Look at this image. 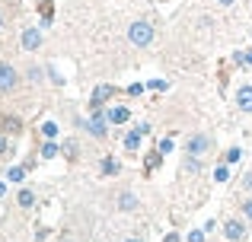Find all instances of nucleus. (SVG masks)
Instances as JSON below:
<instances>
[{
    "label": "nucleus",
    "instance_id": "6ab92c4d",
    "mask_svg": "<svg viewBox=\"0 0 252 242\" xmlns=\"http://www.w3.org/2000/svg\"><path fill=\"white\" fill-rule=\"evenodd\" d=\"M102 172H105V175H115V172H118V162L112 160V156H109V160H102Z\"/></svg>",
    "mask_w": 252,
    "mask_h": 242
},
{
    "label": "nucleus",
    "instance_id": "ddd939ff",
    "mask_svg": "<svg viewBox=\"0 0 252 242\" xmlns=\"http://www.w3.org/2000/svg\"><path fill=\"white\" fill-rule=\"evenodd\" d=\"M58 153H61V147H58L55 140H45L42 143V160H55Z\"/></svg>",
    "mask_w": 252,
    "mask_h": 242
},
{
    "label": "nucleus",
    "instance_id": "f03ea898",
    "mask_svg": "<svg viewBox=\"0 0 252 242\" xmlns=\"http://www.w3.org/2000/svg\"><path fill=\"white\" fill-rule=\"evenodd\" d=\"M80 128H86L93 137H109V115H102V108H93L90 121H77Z\"/></svg>",
    "mask_w": 252,
    "mask_h": 242
},
{
    "label": "nucleus",
    "instance_id": "7ed1b4c3",
    "mask_svg": "<svg viewBox=\"0 0 252 242\" xmlns=\"http://www.w3.org/2000/svg\"><path fill=\"white\" fill-rule=\"evenodd\" d=\"M211 147H214V140H211L204 131H198V134H191V137H189V143H185V153H189V156H198V160H201V156H208V153H211Z\"/></svg>",
    "mask_w": 252,
    "mask_h": 242
},
{
    "label": "nucleus",
    "instance_id": "4468645a",
    "mask_svg": "<svg viewBox=\"0 0 252 242\" xmlns=\"http://www.w3.org/2000/svg\"><path fill=\"white\" fill-rule=\"evenodd\" d=\"M0 128H3L6 134H16L23 124H19V118H10V115H3V118H0Z\"/></svg>",
    "mask_w": 252,
    "mask_h": 242
},
{
    "label": "nucleus",
    "instance_id": "72a5a7b5",
    "mask_svg": "<svg viewBox=\"0 0 252 242\" xmlns=\"http://www.w3.org/2000/svg\"><path fill=\"white\" fill-rule=\"evenodd\" d=\"M3 194H6V185H3V182H0V198H3Z\"/></svg>",
    "mask_w": 252,
    "mask_h": 242
},
{
    "label": "nucleus",
    "instance_id": "f257e3e1",
    "mask_svg": "<svg viewBox=\"0 0 252 242\" xmlns=\"http://www.w3.org/2000/svg\"><path fill=\"white\" fill-rule=\"evenodd\" d=\"M154 26L150 23H144V19H137V23H131L128 26V42L131 45H137V48H147L150 42H154Z\"/></svg>",
    "mask_w": 252,
    "mask_h": 242
},
{
    "label": "nucleus",
    "instance_id": "5701e85b",
    "mask_svg": "<svg viewBox=\"0 0 252 242\" xmlns=\"http://www.w3.org/2000/svg\"><path fill=\"white\" fill-rule=\"evenodd\" d=\"M189 242H204V230H191L189 233Z\"/></svg>",
    "mask_w": 252,
    "mask_h": 242
},
{
    "label": "nucleus",
    "instance_id": "dca6fc26",
    "mask_svg": "<svg viewBox=\"0 0 252 242\" xmlns=\"http://www.w3.org/2000/svg\"><path fill=\"white\" fill-rule=\"evenodd\" d=\"M42 137H45V140H55V137H58V124L55 121H45L42 124Z\"/></svg>",
    "mask_w": 252,
    "mask_h": 242
},
{
    "label": "nucleus",
    "instance_id": "7c9ffc66",
    "mask_svg": "<svg viewBox=\"0 0 252 242\" xmlns=\"http://www.w3.org/2000/svg\"><path fill=\"white\" fill-rule=\"evenodd\" d=\"M163 242H179V233H169V236L163 239Z\"/></svg>",
    "mask_w": 252,
    "mask_h": 242
},
{
    "label": "nucleus",
    "instance_id": "6e6552de",
    "mask_svg": "<svg viewBox=\"0 0 252 242\" xmlns=\"http://www.w3.org/2000/svg\"><path fill=\"white\" fill-rule=\"evenodd\" d=\"M38 3V13H42V29H48L51 19H55V6H51V0H35Z\"/></svg>",
    "mask_w": 252,
    "mask_h": 242
},
{
    "label": "nucleus",
    "instance_id": "a878e982",
    "mask_svg": "<svg viewBox=\"0 0 252 242\" xmlns=\"http://www.w3.org/2000/svg\"><path fill=\"white\" fill-rule=\"evenodd\" d=\"M29 80H32V83H38V80H42V70L32 67V70H29Z\"/></svg>",
    "mask_w": 252,
    "mask_h": 242
},
{
    "label": "nucleus",
    "instance_id": "39448f33",
    "mask_svg": "<svg viewBox=\"0 0 252 242\" xmlns=\"http://www.w3.org/2000/svg\"><path fill=\"white\" fill-rule=\"evenodd\" d=\"M223 236L230 242H243L246 239V226H243V220H230L227 226H223Z\"/></svg>",
    "mask_w": 252,
    "mask_h": 242
},
{
    "label": "nucleus",
    "instance_id": "bb28decb",
    "mask_svg": "<svg viewBox=\"0 0 252 242\" xmlns=\"http://www.w3.org/2000/svg\"><path fill=\"white\" fill-rule=\"evenodd\" d=\"M48 77H51V80H55V83H58V86H61V83H64V77H61V74H58V70H51V67H48Z\"/></svg>",
    "mask_w": 252,
    "mask_h": 242
},
{
    "label": "nucleus",
    "instance_id": "393cba45",
    "mask_svg": "<svg viewBox=\"0 0 252 242\" xmlns=\"http://www.w3.org/2000/svg\"><path fill=\"white\" fill-rule=\"evenodd\" d=\"M243 217H249V220H252V198H249V201H243Z\"/></svg>",
    "mask_w": 252,
    "mask_h": 242
},
{
    "label": "nucleus",
    "instance_id": "9b49d317",
    "mask_svg": "<svg viewBox=\"0 0 252 242\" xmlns=\"http://www.w3.org/2000/svg\"><path fill=\"white\" fill-rule=\"evenodd\" d=\"M109 121H112V124H125V121H128V108H125V106L109 108Z\"/></svg>",
    "mask_w": 252,
    "mask_h": 242
},
{
    "label": "nucleus",
    "instance_id": "cd10ccee",
    "mask_svg": "<svg viewBox=\"0 0 252 242\" xmlns=\"http://www.w3.org/2000/svg\"><path fill=\"white\" fill-rule=\"evenodd\" d=\"M169 150H172V137H166V140L160 143V153H169Z\"/></svg>",
    "mask_w": 252,
    "mask_h": 242
},
{
    "label": "nucleus",
    "instance_id": "20e7f679",
    "mask_svg": "<svg viewBox=\"0 0 252 242\" xmlns=\"http://www.w3.org/2000/svg\"><path fill=\"white\" fill-rule=\"evenodd\" d=\"M19 86V70L13 64H0V93H13Z\"/></svg>",
    "mask_w": 252,
    "mask_h": 242
},
{
    "label": "nucleus",
    "instance_id": "c85d7f7f",
    "mask_svg": "<svg viewBox=\"0 0 252 242\" xmlns=\"http://www.w3.org/2000/svg\"><path fill=\"white\" fill-rule=\"evenodd\" d=\"M243 188H246V191H252V172L243 175Z\"/></svg>",
    "mask_w": 252,
    "mask_h": 242
},
{
    "label": "nucleus",
    "instance_id": "aec40b11",
    "mask_svg": "<svg viewBox=\"0 0 252 242\" xmlns=\"http://www.w3.org/2000/svg\"><path fill=\"white\" fill-rule=\"evenodd\" d=\"M240 156H243V150H240V147H233V150H227L223 162H240Z\"/></svg>",
    "mask_w": 252,
    "mask_h": 242
},
{
    "label": "nucleus",
    "instance_id": "f8f14e48",
    "mask_svg": "<svg viewBox=\"0 0 252 242\" xmlns=\"http://www.w3.org/2000/svg\"><path fill=\"white\" fill-rule=\"evenodd\" d=\"M141 137H144V134H141L137 128L128 131V134H125V150H137V147H141Z\"/></svg>",
    "mask_w": 252,
    "mask_h": 242
},
{
    "label": "nucleus",
    "instance_id": "b1692460",
    "mask_svg": "<svg viewBox=\"0 0 252 242\" xmlns=\"http://www.w3.org/2000/svg\"><path fill=\"white\" fill-rule=\"evenodd\" d=\"M61 150H64V153H67V156H70V160H74V156H77V143H64V147H61Z\"/></svg>",
    "mask_w": 252,
    "mask_h": 242
},
{
    "label": "nucleus",
    "instance_id": "f704fd0d",
    "mask_svg": "<svg viewBox=\"0 0 252 242\" xmlns=\"http://www.w3.org/2000/svg\"><path fill=\"white\" fill-rule=\"evenodd\" d=\"M0 29H3V13H0Z\"/></svg>",
    "mask_w": 252,
    "mask_h": 242
},
{
    "label": "nucleus",
    "instance_id": "c756f323",
    "mask_svg": "<svg viewBox=\"0 0 252 242\" xmlns=\"http://www.w3.org/2000/svg\"><path fill=\"white\" fill-rule=\"evenodd\" d=\"M6 150H10V143H6V137H3V134H0V156H3V153H6Z\"/></svg>",
    "mask_w": 252,
    "mask_h": 242
},
{
    "label": "nucleus",
    "instance_id": "1a4fd4ad",
    "mask_svg": "<svg viewBox=\"0 0 252 242\" xmlns=\"http://www.w3.org/2000/svg\"><path fill=\"white\" fill-rule=\"evenodd\" d=\"M236 106H240L243 112H252V83H249V86H240V93H236Z\"/></svg>",
    "mask_w": 252,
    "mask_h": 242
},
{
    "label": "nucleus",
    "instance_id": "a211bd4d",
    "mask_svg": "<svg viewBox=\"0 0 252 242\" xmlns=\"http://www.w3.org/2000/svg\"><path fill=\"white\" fill-rule=\"evenodd\" d=\"M160 162H163V153H150L147 156V169L154 172V169H160Z\"/></svg>",
    "mask_w": 252,
    "mask_h": 242
},
{
    "label": "nucleus",
    "instance_id": "f3484780",
    "mask_svg": "<svg viewBox=\"0 0 252 242\" xmlns=\"http://www.w3.org/2000/svg\"><path fill=\"white\" fill-rule=\"evenodd\" d=\"M6 179H10V182H23L26 179V166H13L10 172H6Z\"/></svg>",
    "mask_w": 252,
    "mask_h": 242
},
{
    "label": "nucleus",
    "instance_id": "c9c22d12",
    "mask_svg": "<svg viewBox=\"0 0 252 242\" xmlns=\"http://www.w3.org/2000/svg\"><path fill=\"white\" fill-rule=\"evenodd\" d=\"M125 242H141V239H125Z\"/></svg>",
    "mask_w": 252,
    "mask_h": 242
},
{
    "label": "nucleus",
    "instance_id": "423d86ee",
    "mask_svg": "<svg viewBox=\"0 0 252 242\" xmlns=\"http://www.w3.org/2000/svg\"><path fill=\"white\" fill-rule=\"evenodd\" d=\"M23 48L26 51H35V48H42V29H23Z\"/></svg>",
    "mask_w": 252,
    "mask_h": 242
},
{
    "label": "nucleus",
    "instance_id": "473e14b6",
    "mask_svg": "<svg viewBox=\"0 0 252 242\" xmlns=\"http://www.w3.org/2000/svg\"><path fill=\"white\" fill-rule=\"evenodd\" d=\"M243 57H246V64H252V51H243Z\"/></svg>",
    "mask_w": 252,
    "mask_h": 242
},
{
    "label": "nucleus",
    "instance_id": "4be33fe9",
    "mask_svg": "<svg viewBox=\"0 0 252 242\" xmlns=\"http://www.w3.org/2000/svg\"><path fill=\"white\" fill-rule=\"evenodd\" d=\"M185 169H189V172H198V156H185Z\"/></svg>",
    "mask_w": 252,
    "mask_h": 242
},
{
    "label": "nucleus",
    "instance_id": "2eb2a0df",
    "mask_svg": "<svg viewBox=\"0 0 252 242\" xmlns=\"http://www.w3.org/2000/svg\"><path fill=\"white\" fill-rule=\"evenodd\" d=\"M16 201H19V207H26V211H29V207H32V204H35V194H32V191H29V188H23V191H19V194H16Z\"/></svg>",
    "mask_w": 252,
    "mask_h": 242
},
{
    "label": "nucleus",
    "instance_id": "9d476101",
    "mask_svg": "<svg viewBox=\"0 0 252 242\" xmlns=\"http://www.w3.org/2000/svg\"><path fill=\"white\" fill-rule=\"evenodd\" d=\"M134 207H137V198L131 191H122V194H118V211H134Z\"/></svg>",
    "mask_w": 252,
    "mask_h": 242
},
{
    "label": "nucleus",
    "instance_id": "412c9836",
    "mask_svg": "<svg viewBox=\"0 0 252 242\" xmlns=\"http://www.w3.org/2000/svg\"><path fill=\"white\" fill-rule=\"evenodd\" d=\"M214 179H217V182H227V179H230V169H227V166H217V169H214Z\"/></svg>",
    "mask_w": 252,
    "mask_h": 242
},
{
    "label": "nucleus",
    "instance_id": "2f4dec72",
    "mask_svg": "<svg viewBox=\"0 0 252 242\" xmlns=\"http://www.w3.org/2000/svg\"><path fill=\"white\" fill-rule=\"evenodd\" d=\"M217 3H220V6H233L236 0H217Z\"/></svg>",
    "mask_w": 252,
    "mask_h": 242
},
{
    "label": "nucleus",
    "instance_id": "0eeeda50",
    "mask_svg": "<svg viewBox=\"0 0 252 242\" xmlns=\"http://www.w3.org/2000/svg\"><path fill=\"white\" fill-rule=\"evenodd\" d=\"M112 93H115L112 86H96V89H93V96H90V108H102V102L109 99Z\"/></svg>",
    "mask_w": 252,
    "mask_h": 242
}]
</instances>
